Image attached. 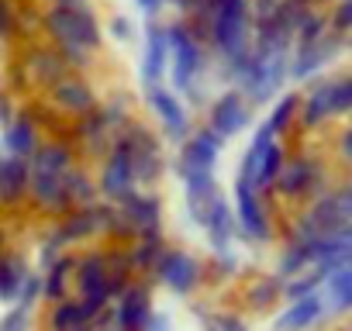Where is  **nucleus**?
<instances>
[{"instance_id": "obj_33", "label": "nucleus", "mask_w": 352, "mask_h": 331, "mask_svg": "<svg viewBox=\"0 0 352 331\" xmlns=\"http://www.w3.org/2000/svg\"><path fill=\"white\" fill-rule=\"evenodd\" d=\"M104 38H111V42H118V45H131V42L138 38L135 18H128V14H111V18L104 21Z\"/></svg>"}, {"instance_id": "obj_29", "label": "nucleus", "mask_w": 352, "mask_h": 331, "mask_svg": "<svg viewBox=\"0 0 352 331\" xmlns=\"http://www.w3.org/2000/svg\"><path fill=\"white\" fill-rule=\"evenodd\" d=\"M63 187L73 201V207H90L100 201V190H97V176H94V166L87 162H76L73 170L63 176Z\"/></svg>"}, {"instance_id": "obj_22", "label": "nucleus", "mask_w": 352, "mask_h": 331, "mask_svg": "<svg viewBox=\"0 0 352 331\" xmlns=\"http://www.w3.org/2000/svg\"><path fill=\"white\" fill-rule=\"evenodd\" d=\"M180 183H184V207H187V218H190V225L197 228L201 218H204L208 201L221 190V187H218V173H187V176H180Z\"/></svg>"}, {"instance_id": "obj_44", "label": "nucleus", "mask_w": 352, "mask_h": 331, "mask_svg": "<svg viewBox=\"0 0 352 331\" xmlns=\"http://www.w3.org/2000/svg\"><path fill=\"white\" fill-rule=\"evenodd\" d=\"M335 28H338V32L352 28V0H342V8L335 11Z\"/></svg>"}, {"instance_id": "obj_40", "label": "nucleus", "mask_w": 352, "mask_h": 331, "mask_svg": "<svg viewBox=\"0 0 352 331\" xmlns=\"http://www.w3.org/2000/svg\"><path fill=\"white\" fill-rule=\"evenodd\" d=\"M131 4H135V11L148 21V18H159L166 8H173V11H176V8H180V0H131Z\"/></svg>"}, {"instance_id": "obj_8", "label": "nucleus", "mask_w": 352, "mask_h": 331, "mask_svg": "<svg viewBox=\"0 0 352 331\" xmlns=\"http://www.w3.org/2000/svg\"><path fill=\"white\" fill-rule=\"evenodd\" d=\"M232 214H235V235L242 242H270L273 228H270V214L263 207V194L252 187V180L245 173H235L232 183Z\"/></svg>"}, {"instance_id": "obj_7", "label": "nucleus", "mask_w": 352, "mask_h": 331, "mask_svg": "<svg viewBox=\"0 0 352 331\" xmlns=\"http://www.w3.org/2000/svg\"><path fill=\"white\" fill-rule=\"evenodd\" d=\"M283 162H287L283 145L276 141V135L266 124H259L256 135H252V141H249V148L239 159V173H245L259 194H270L273 183H276V176H280V170H283Z\"/></svg>"}, {"instance_id": "obj_19", "label": "nucleus", "mask_w": 352, "mask_h": 331, "mask_svg": "<svg viewBox=\"0 0 352 331\" xmlns=\"http://www.w3.org/2000/svg\"><path fill=\"white\" fill-rule=\"evenodd\" d=\"M28 183H32V166L28 159L4 155L0 152V211H18L28 204Z\"/></svg>"}, {"instance_id": "obj_17", "label": "nucleus", "mask_w": 352, "mask_h": 331, "mask_svg": "<svg viewBox=\"0 0 352 331\" xmlns=\"http://www.w3.org/2000/svg\"><path fill=\"white\" fill-rule=\"evenodd\" d=\"M155 304H152V283L145 276H135L124 293L114 300V324L118 331H142L152 317Z\"/></svg>"}, {"instance_id": "obj_14", "label": "nucleus", "mask_w": 352, "mask_h": 331, "mask_svg": "<svg viewBox=\"0 0 352 331\" xmlns=\"http://www.w3.org/2000/svg\"><path fill=\"white\" fill-rule=\"evenodd\" d=\"M197 231H204V238H208V249H211V255L214 259H225V255H235V214H232V201L218 190L211 201H208V207H204V218H201V225H197Z\"/></svg>"}, {"instance_id": "obj_3", "label": "nucleus", "mask_w": 352, "mask_h": 331, "mask_svg": "<svg viewBox=\"0 0 352 331\" xmlns=\"http://www.w3.org/2000/svg\"><path fill=\"white\" fill-rule=\"evenodd\" d=\"M128 155H131V170H135V187L142 190H159V183L169 173V159H166V141L159 138V131L152 128V121L145 117H131L118 135H114Z\"/></svg>"}, {"instance_id": "obj_36", "label": "nucleus", "mask_w": 352, "mask_h": 331, "mask_svg": "<svg viewBox=\"0 0 352 331\" xmlns=\"http://www.w3.org/2000/svg\"><path fill=\"white\" fill-rule=\"evenodd\" d=\"M0 331H35V310L11 304L4 314H0Z\"/></svg>"}, {"instance_id": "obj_6", "label": "nucleus", "mask_w": 352, "mask_h": 331, "mask_svg": "<svg viewBox=\"0 0 352 331\" xmlns=\"http://www.w3.org/2000/svg\"><path fill=\"white\" fill-rule=\"evenodd\" d=\"M204 276H208V273H204V259H201L197 252H187L184 245H173V242H169L166 252L159 255V262H155L148 283L169 290L173 297L190 300V297H197V290L204 286Z\"/></svg>"}, {"instance_id": "obj_42", "label": "nucleus", "mask_w": 352, "mask_h": 331, "mask_svg": "<svg viewBox=\"0 0 352 331\" xmlns=\"http://www.w3.org/2000/svg\"><path fill=\"white\" fill-rule=\"evenodd\" d=\"M45 8H63V11H97V0H45Z\"/></svg>"}, {"instance_id": "obj_32", "label": "nucleus", "mask_w": 352, "mask_h": 331, "mask_svg": "<svg viewBox=\"0 0 352 331\" xmlns=\"http://www.w3.org/2000/svg\"><path fill=\"white\" fill-rule=\"evenodd\" d=\"M280 293H283V276H263V279H256V283L245 286V300H249V307H256V310L270 307Z\"/></svg>"}, {"instance_id": "obj_28", "label": "nucleus", "mask_w": 352, "mask_h": 331, "mask_svg": "<svg viewBox=\"0 0 352 331\" xmlns=\"http://www.w3.org/2000/svg\"><path fill=\"white\" fill-rule=\"evenodd\" d=\"M314 176H318L314 162H307V159H287L273 187H276L283 197H304V194L314 187Z\"/></svg>"}, {"instance_id": "obj_4", "label": "nucleus", "mask_w": 352, "mask_h": 331, "mask_svg": "<svg viewBox=\"0 0 352 331\" xmlns=\"http://www.w3.org/2000/svg\"><path fill=\"white\" fill-rule=\"evenodd\" d=\"M208 49L214 62L252 49V0H214L208 21Z\"/></svg>"}, {"instance_id": "obj_35", "label": "nucleus", "mask_w": 352, "mask_h": 331, "mask_svg": "<svg viewBox=\"0 0 352 331\" xmlns=\"http://www.w3.org/2000/svg\"><path fill=\"white\" fill-rule=\"evenodd\" d=\"M324 97H328V114H345V111H352V80L324 83Z\"/></svg>"}, {"instance_id": "obj_12", "label": "nucleus", "mask_w": 352, "mask_h": 331, "mask_svg": "<svg viewBox=\"0 0 352 331\" xmlns=\"http://www.w3.org/2000/svg\"><path fill=\"white\" fill-rule=\"evenodd\" d=\"M94 176H97V190H100V201H111V204H121L131 190H135V170H131V155L128 148L114 138L111 148L94 162Z\"/></svg>"}, {"instance_id": "obj_9", "label": "nucleus", "mask_w": 352, "mask_h": 331, "mask_svg": "<svg viewBox=\"0 0 352 331\" xmlns=\"http://www.w3.org/2000/svg\"><path fill=\"white\" fill-rule=\"evenodd\" d=\"M204 124L228 145L232 138H239V135L252 124V104L245 100L242 90L225 87L221 93H214V97L204 104Z\"/></svg>"}, {"instance_id": "obj_5", "label": "nucleus", "mask_w": 352, "mask_h": 331, "mask_svg": "<svg viewBox=\"0 0 352 331\" xmlns=\"http://www.w3.org/2000/svg\"><path fill=\"white\" fill-rule=\"evenodd\" d=\"M142 104L148 111L152 128L159 131V138L176 148L197 124H194V111L187 107V100L176 93L169 83H155V87H142Z\"/></svg>"}, {"instance_id": "obj_21", "label": "nucleus", "mask_w": 352, "mask_h": 331, "mask_svg": "<svg viewBox=\"0 0 352 331\" xmlns=\"http://www.w3.org/2000/svg\"><path fill=\"white\" fill-rule=\"evenodd\" d=\"M42 138H45L42 128H38V124L18 107L14 121L0 128V152H4V155H18V159H28Z\"/></svg>"}, {"instance_id": "obj_31", "label": "nucleus", "mask_w": 352, "mask_h": 331, "mask_svg": "<svg viewBox=\"0 0 352 331\" xmlns=\"http://www.w3.org/2000/svg\"><path fill=\"white\" fill-rule=\"evenodd\" d=\"M297 111H300V97H297V93H280V97H276V104H273V111L266 114V121H263V124L280 138V135L287 131V124L297 117Z\"/></svg>"}, {"instance_id": "obj_38", "label": "nucleus", "mask_w": 352, "mask_h": 331, "mask_svg": "<svg viewBox=\"0 0 352 331\" xmlns=\"http://www.w3.org/2000/svg\"><path fill=\"white\" fill-rule=\"evenodd\" d=\"M204 328L208 331H249V324H245L242 314H235V310H214V307L204 317Z\"/></svg>"}, {"instance_id": "obj_25", "label": "nucleus", "mask_w": 352, "mask_h": 331, "mask_svg": "<svg viewBox=\"0 0 352 331\" xmlns=\"http://www.w3.org/2000/svg\"><path fill=\"white\" fill-rule=\"evenodd\" d=\"M73 269H76V249L63 252L42 276V304H56L63 297H73Z\"/></svg>"}, {"instance_id": "obj_1", "label": "nucleus", "mask_w": 352, "mask_h": 331, "mask_svg": "<svg viewBox=\"0 0 352 331\" xmlns=\"http://www.w3.org/2000/svg\"><path fill=\"white\" fill-rule=\"evenodd\" d=\"M42 38L59 49L63 62L73 73H94L107 42L97 11H63V8H42Z\"/></svg>"}, {"instance_id": "obj_20", "label": "nucleus", "mask_w": 352, "mask_h": 331, "mask_svg": "<svg viewBox=\"0 0 352 331\" xmlns=\"http://www.w3.org/2000/svg\"><path fill=\"white\" fill-rule=\"evenodd\" d=\"M28 207H35L38 214L45 218H63L66 211H73V201L63 187V176H52V173H32V183H28Z\"/></svg>"}, {"instance_id": "obj_43", "label": "nucleus", "mask_w": 352, "mask_h": 331, "mask_svg": "<svg viewBox=\"0 0 352 331\" xmlns=\"http://www.w3.org/2000/svg\"><path fill=\"white\" fill-rule=\"evenodd\" d=\"M142 331H173V314L169 310H152V317Z\"/></svg>"}, {"instance_id": "obj_45", "label": "nucleus", "mask_w": 352, "mask_h": 331, "mask_svg": "<svg viewBox=\"0 0 352 331\" xmlns=\"http://www.w3.org/2000/svg\"><path fill=\"white\" fill-rule=\"evenodd\" d=\"M94 331H118V324H114V304H111L104 314H97V321H94Z\"/></svg>"}, {"instance_id": "obj_11", "label": "nucleus", "mask_w": 352, "mask_h": 331, "mask_svg": "<svg viewBox=\"0 0 352 331\" xmlns=\"http://www.w3.org/2000/svg\"><path fill=\"white\" fill-rule=\"evenodd\" d=\"M221 152H225V141L208 124H197L180 145H176L173 173L176 176H187V173H218Z\"/></svg>"}, {"instance_id": "obj_30", "label": "nucleus", "mask_w": 352, "mask_h": 331, "mask_svg": "<svg viewBox=\"0 0 352 331\" xmlns=\"http://www.w3.org/2000/svg\"><path fill=\"white\" fill-rule=\"evenodd\" d=\"M324 297L335 310H349L352 307V269L342 266V269H331L324 276Z\"/></svg>"}, {"instance_id": "obj_37", "label": "nucleus", "mask_w": 352, "mask_h": 331, "mask_svg": "<svg viewBox=\"0 0 352 331\" xmlns=\"http://www.w3.org/2000/svg\"><path fill=\"white\" fill-rule=\"evenodd\" d=\"M63 252H73V249H63V242H59L52 231H45L42 242H38V252H35V273H45Z\"/></svg>"}, {"instance_id": "obj_24", "label": "nucleus", "mask_w": 352, "mask_h": 331, "mask_svg": "<svg viewBox=\"0 0 352 331\" xmlns=\"http://www.w3.org/2000/svg\"><path fill=\"white\" fill-rule=\"evenodd\" d=\"M28 276H32V262H28L25 252H14V249L0 252V304L11 307Z\"/></svg>"}, {"instance_id": "obj_26", "label": "nucleus", "mask_w": 352, "mask_h": 331, "mask_svg": "<svg viewBox=\"0 0 352 331\" xmlns=\"http://www.w3.org/2000/svg\"><path fill=\"white\" fill-rule=\"evenodd\" d=\"M45 331H94V317L76 297H63L45 310Z\"/></svg>"}, {"instance_id": "obj_2", "label": "nucleus", "mask_w": 352, "mask_h": 331, "mask_svg": "<svg viewBox=\"0 0 352 331\" xmlns=\"http://www.w3.org/2000/svg\"><path fill=\"white\" fill-rule=\"evenodd\" d=\"M169 25V73H166V83L187 100V107H201L211 100L208 90H204V76L211 69V49L176 18V21H166Z\"/></svg>"}, {"instance_id": "obj_27", "label": "nucleus", "mask_w": 352, "mask_h": 331, "mask_svg": "<svg viewBox=\"0 0 352 331\" xmlns=\"http://www.w3.org/2000/svg\"><path fill=\"white\" fill-rule=\"evenodd\" d=\"M166 245H169V238H166V231H148V235H135L131 242H128V259H131V269H135V276H152V269H155V262H159V255L166 252Z\"/></svg>"}, {"instance_id": "obj_41", "label": "nucleus", "mask_w": 352, "mask_h": 331, "mask_svg": "<svg viewBox=\"0 0 352 331\" xmlns=\"http://www.w3.org/2000/svg\"><path fill=\"white\" fill-rule=\"evenodd\" d=\"M14 114H18V100H14V93H11L8 87H0V128L11 124Z\"/></svg>"}, {"instance_id": "obj_13", "label": "nucleus", "mask_w": 352, "mask_h": 331, "mask_svg": "<svg viewBox=\"0 0 352 331\" xmlns=\"http://www.w3.org/2000/svg\"><path fill=\"white\" fill-rule=\"evenodd\" d=\"M169 73V25L148 18L142 25V59H138V90L166 83Z\"/></svg>"}, {"instance_id": "obj_46", "label": "nucleus", "mask_w": 352, "mask_h": 331, "mask_svg": "<svg viewBox=\"0 0 352 331\" xmlns=\"http://www.w3.org/2000/svg\"><path fill=\"white\" fill-rule=\"evenodd\" d=\"M342 152H345V159L352 162V131H349V135L342 138Z\"/></svg>"}, {"instance_id": "obj_15", "label": "nucleus", "mask_w": 352, "mask_h": 331, "mask_svg": "<svg viewBox=\"0 0 352 331\" xmlns=\"http://www.w3.org/2000/svg\"><path fill=\"white\" fill-rule=\"evenodd\" d=\"M18 59H21L25 73H28L32 90H42V93H45L52 83H59L66 73H69V66L63 62L59 49H56V45H49L45 38L25 42V56H18Z\"/></svg>"}, {"instance_id": "obj_18", "label": "nucleus", "mask_w": 352, "mask_h": 331, "mask_svg": "<svg viewBox=\"0 0 352 331\" xmlns=\"http://www.w3.org/2000/svg\"><path fill=\"white\" fill-rule=\"evenodd\" d=\"M76 162H83V159H80L73 138H59V135L42 138V141L35 145V152L28 155L32 173H52V176H66Z\"/></svg>"}, {"instance_id": "obj_16", "label": "nucleus", "mask_w": 352, "mask_h": 331, "mask_svg": "<svg viewBox=\"0 0 352 331\" xmlns=\"http://www.w3.org/2000/svg\"><path fill=\"white\" fill-rule=\"evenodd\" d=\"M118 207H121V214H124V221L131 225L135 235L166 231V201H162L159 190H142V187H135Z\"/></svg>"}, {"instance_id": "obj_23", "label": "nucleus", "mask_w": 352, "mask_h": 331, "mask_svg": "<svg viewBox=\"0 0 352 331\" xmlns=\"http://www.w3.org/2000/svg\"><path fill=\"white\" fill-rule=\"evenodd\" d=\"M321 314H324V297L314 290V293H304V297L290 300L273 328L276 331H307L314 321H321Z\"/></svg>"}, {"instance_id": "obj_39", "label": "nucleus", "mask_w": 352, "mask_h": 331, "mask_svg": "<svg viewBox=\"0 0 352 331\" xmlns=\"http://www.w3.org/2000/svg\"><path fill=\"white\" fill-rule=\"evenodd\" d=\"M14 304H21V307H28V310H35L38 304H42V276L32 269V276L25 279V286H21V293H18V300Z\"/></svg>"}, {"instance_id": "obj_10", "label": "nucleus", "mask_w": 352, "mask_h": 331, "mask_svg": "<svg viewBox=\"0 0 352 331\" xmlns=\"http://www.w3.org/2000/svg\"><path fill=\"white\" fill-rule=\"evenodd\" d=\"M42 97H45L49 107H56V114L66 117L69 124L80 121L83 114H90V111L100 104V93H97V87H94V76H90V73H73V69H69L59 83H52Z\"/></svg>"}, {"instance_id": "obj_34", "label": "nucleus", "mask_w": 352, "mask_h": 331, "mask_svg": "<svg viewBox=\"0 0 352 331\" xmlns=\"http://www.w3.org/2000/svg\"><path fill=\"white\" fill-rule=\"evenodd\" d=\"M21 42V25H18V0H0V45Z\"/></svg>"}]
</instances>
